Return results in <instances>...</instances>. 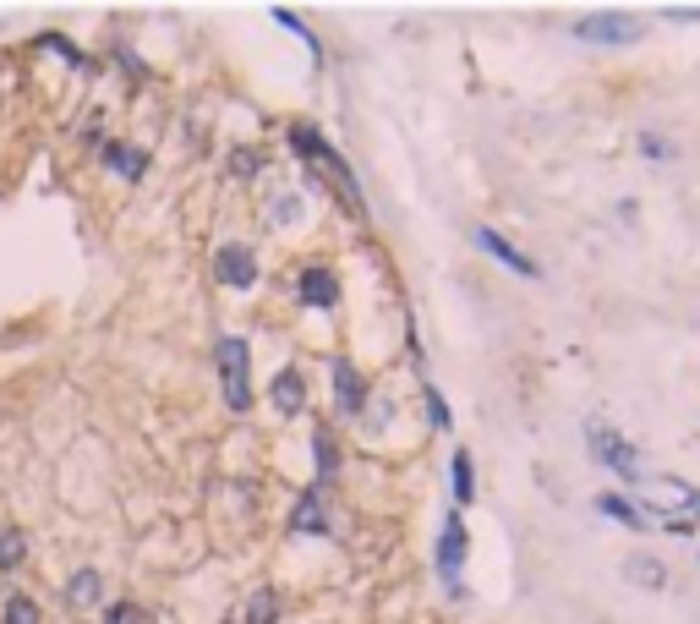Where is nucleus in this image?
<instances>
[{"label": "nucleus", "instance_id": "f257e3e1", "mask_svg": "<svg viewBox=\"0 0 700 624\" xmlns=\"http://www.w3.org/2000/svg\"><path fill=\"white\" fill-rule=\"evenodd\" d=\"M219 356V389H225V406L230 411H247L252 406V356H247V340L241 334H225L214 345Z\"/></svg>", "mask_w": 700, "mask_h": 624}, {"label": "nucleus", "instance_id": "f03ea898", "mask_svg": "<svg viewBox=\"0 0 700 624\" xmlns=\"http://www.w3.org/2000/svg\"><path fill=\"white\" fill-rule=\"evenodd\" d=\"M290 143H295L301 154L312 159V164H317V170H323V175H329V181L340 186V197H345V208H351V214H362V186H356L351 164L340 159V149H329V143H323V138H317L312 127H295V132H290Z\"/></svg>", "mask_w": 700, "mask_h": 624}, {"label": "nucleus", "instance_id": "7ed1b4c3", "mask_svg": "<svg viewBox=\"0 0 700 624\" xmlns=\"http://www.w3.org/2000/svg\"><path fill=\"white\" fill-rule=\"evenodd\" d=\"M585 450H591L602 466L613 471V476H624V482H635V487H640V476H646V466H640V450H635L629 439H618L607 422H585Z\"/></svg>", "mask_w": 700, "mask_h": 624}, {"label": "nucleus", "instance_id": "20e7f679", "mask_svg": "<svg viewBox=\"0 0 700 624\" xmlns=\"http://www.w3.org/2000/svg\"><path fill=\"white\" fill-rule=\"evenodd\" d=\"M646 28H640V17H629V11H591V17H580L574 22V39L580 44H635Z\"/></svg>", "mask_w": 700, "mask_h": 624}, {"label": "nucleus", "instance_id": "39448f33", "mask_svg": "<svg viewBox=\"0 0 700 624\" xmlns=\"http://www.w3.org/2000/svg\"><path fill=\"white\" fill-rule=\"evenodd\" d=\"M214 280H219L225 291H252V286H258V258H252V247H247V241L214 247Z\"/></svg>", "mask_w": 700, "mask_h": 624}, {"label": "nucleus", "instance_id": "423d86ee", "mask_svg": "<svg viewBox=\"0 0 700 624\" xmlns=\"http://www.w3.org/2000/svg\"><path fill=\"white\" fill-rule=\"evenodd\" d=\"M460 564H465V526H460V515H449V526H443V537H438V575L449 581L454 598H471V592L460 587Z\"/></svg>", "mask_w": 700, "mask_h": 624}, {"label": "nucleus", "instance_id": "0eeeda50", "mask_svg": "<svg viewBox=\"0 0 700 624\" xmlns=\"http://www.w3.org/2000/svg\"><path fill=\"white\" fill-rule=\"evenodd\" d=\"M640 482H646V476H640ZM646 493H651L663 509H685V520H700V487H690V482L657 476V482H646Z\"/></svg>", "mask_w": 700, "mask_h": 624}, {"label": "nucleus", "instance_id": "6e6552de", "mask_svg": "<svg viewBox=\"0 0 700 624\" xmlns=\"http://www.w3.org/2000/svg\"><path fill=\"white\" fill-rule=\"evenodd\" d=\"M290 531H301V537H329V509H323V482H317V487H306V493L295 498Z\"/></svg>", "mask_w": 700, "mask_h": 624}, {"label": "nucleus", "instance_id": "1a4fd4ad", "mask_svg": "<svg viewBox=\"0 0 700 624\" xmlns=\"http://www.w3.org/2000/svg\"><path fill=\"white\" fill-rule=\"evenodd\" d=\"M269 400H274V411H284V417L306 411V378H301L295 367H280L274 384H269Z\"/></svg>", "mask_w": 700, "mask_h": 624}, {"label": "nucleus", "instance_id": "9d476101", "mask_svg": "<svg viewBox=\"0 0 700 624\" xmlns=\"http://www.w3.org/2000/svg\"><path fill=\"white\" fill-rule=\"evenodd\" d=\"M476 241H482V247H487V258H498L504 269H515V275L537 280V263H531V258H526V252H520L515 241H504L498 230H487V225H482V230H476Z\"/></svg>", "mask_w": 700, "mask_h": 624}, {"label": "nucleus", "instance_id": "9b49d317", "mask_svg": "<svg viewBox=\"0 0 700 624\" xmlns=\"http://www.w3.org/2000/svg\"><path fill=\"white\" fill-rule=\"evenodd\" d=\"M295 291H301V308H334L340 302V280L329 269H306Z\"/></svg>", "mask_w": 700, "mask_h": 624}, {"label": "nucleus", "instance_id": "f8f14e48", "mask_svg": "<svg viewBox=\"0 0 700 624\" xmlns=\"http://www.w3.org/2000/svg\"><path fill=\"white\" fill-rule=\"evenodd\" d=\"M596 509L607 515V520H618V526H635V531H646V526H657V515H646L635 498H624V493H602L596 498Z\"/></svg>", "mask_w": 700, "mask_h": 624}, {"label": "nucleus", "instance_id": "ddd939ff", "mask_svg": "<svg viewBox=\"0 0 700 624\" xmlns=\"http://www.w3.org/2000/svg\"><path fill=\"white\" fill-rule=\"evenodd\" d=\"M334 395H340V411H362L367 406V384L351 362H334Z\"/></svg>", "mask_w": 700, "mask_h": 624}, {"label": "nucleus", "instance_id": "4468645a", "mask_svg": "<svg viewBox=\"0 0 700 624\" xmlns=\"http://www.w3.org/2000/svg\"><path fill=\"white\" fill-rule=\"evenodd\" d=\"M105 164H110L121 181H142V175H148V154L132 149V143H105Z\"/></svg>", "mask_w": 700, "mask_h": 624}, {"label": "nucleus", "instance_id": "2eb2a0df", "mask_svg": "<svg viewBox=\"0 0 700 624\" xmlns=\"http://www.w3.org/2000/svg\"><path fill=\"white\" fill-rule=\"evenodd\" d=\"M66 603H72V609L105 603V575H99V570H77V575L66 581Z\"/></svg>", "mask_w": 700, "mask_h": 624}, {"label": "nucleus", "instance_id": "dca6fc26", "mask_svg": "<svg viewBox=\"0 0 700 624\" xmlns=\"http://www.w3.org/2000/svg\"><path fill=\"white\" fill-rule=\"evenodd\" d=\"M449 482H454V498H460V509L476 498V471H471V455L460 450L454 461H449Z\"/></svg>", "mask_w": 700, "mask_h": 624}, {"label": "nucleus", "instance_id": "f3484780", "mask_svg": "<svg viewBox=\"0 0 700 624\" xmlns=\"http://www.w3.org/2000/svg\"><path fill=\"white\" fill-rule=\"evenodd\" d=\"M624 575H629V581H640V587H651V592H663V587H668V570H663L657 559H629V564H624Z\"/></svg>", "mask_w": 700, "mask_h": 624}, {"label": "nucleus", "instance_id": "a211bd4d", "mask_svg": "<svg viewBox=\"0 0 700 624\" xmlns=\"http://www.w3.org/2000/svg\"><path fill=\"white\" fill-rule=\"evenodd\" d=\"M28 559V537L17 526H0V570H17Z\"/></svg>", "mask_w": 700, "mask_h": 624}, {"label": "nucleus", "instance_id": "6ab92c4d", "mask_svg": "<svg viewBox=\"0 0 700 624\" xmlns=\"http://www.w3.org/2000/svg\"><path fill=\"white\" fill-rule=\"evenodd\" d=\"M39 50H55V55H66L77 72H94V61H88V55H83L72 39H61V33H39Z\"/></svg>", "mask_w": 700, "mask_h": 624}, {"label": "nucleus", "instance_id": "aec40b11", "mask_svg": "<svg viewBox=\"0 0 700 624\" xmlns=\"http://www.w3.org/2000/svg\"><path fill=\"white\" fill-rule=\"evenodd\" d=\"M280 620V598L263 587V592H252V603H247V624H274Z\"/></svg>", "mask_w": 700, "mask_h": 624}, {"label": "nucleus", "instance_id": "412c9836", "mask_svg": "<svg viewBox=\"0 0 700 624\" xmlns=\"http://www.w3.org/2000/svg\"><path fill=\"white\" fill-rule=\"evenodd\" d=\"M312 455H317V476L329 482V476H334V466H340V450H334V439H329L323 428L312 433Z\"/></svg>", "mask_w": 700, "mask_h": 624}, {"label": "nucleus", "instance_id": "4be33fe9", "mask_svg": "<svg viewBox=\"0 0 700 624\" xmlns=\"http://www.w3.org/2000/svg\"><path fill=\"white\" fill-rule=\"evenodd\" d=\"M6 624H39V603L22 598V592H11L6 598Z\"/></svg>", "mask_w": 700, "mask_h": 624}, {"label": "nucleus", "instance_id": "5701e85b", "mask_svg": "<svg viewBox=\"0 0 700 624\" xmlns=\"http://www.w3.org/2000/svg\"><path fill=\"white\" fill-rule=\"evenodd\" d=\"M274 22H280V28H290V33H295V39H301V44H306V50L317 55V39H312V28H306V22H301L295 11H284V6H274Z\"/></svg>", "mask_w": 700, "mask_h": 624}, {"label": "nucleus", "instance_id": "b1692460", "mask_svg": "<svg viewBox=\"0 0 700 624\" xmlns=\"http://www.w3.org/2000/svg\"><path fill=\"white\" fill-rule=\"evenodd\" d=\"M421 400H427V422L432 428H449V406H443V395L432 384H421Z\"/></svg>", "mask_w": 700, "mask_h": 624}, {"label": "nucleus", "instance_id": "393cba45", "mask_svg": "<svg viewBox=\"0 0 700 624\" xmlns=\"http://www.w3.org/2000/svg\"><path fill=\"white\" fill-rule=\"evenodd\" d=\"M105 624H148V614H142L138 603H110V614H105Z\"/></svg>", "mask_w": 700, "mask_h": 624}, {"label": "nucleus", "instance_id": "a878e982", "mask_svg": "<svg viewBox=\"0 0 700 624\" xmlns=\"http://www.w3.org/2000/svg\"><path fill=\"white\" fill-rule=\"evenodd\" d=\"M258 164H263V159H258V149H241V154H230V170H236V175H258Z\"/></svg>", "mask_w": 700, "mask_h": 624}, {"label": "nucleus", "instance_id": "bb28decb", "mask_svg": "<svg viewBox=\"0 0 700 624\" xmlns=\"http://www.w3.org/2000/svg\"><path fill=\"white\" fill-rule=\"evenodd\" d=\"M640 149H646L651 159H674V149H668V143H663L657 132H640Z\"/></svg>", "mask_w": 700, "mask_h": 624}, {"label": "nucleus", "instance_id": "cd10ccee", "mask_svg": "<svg viewBox=\"0 0 700 624\" xmlns=\"http://www.w3.org/2000/svg\"><path fill=\"white\" fill-rule=\"evenodd\" d=\"M668 22H700V6H663Z\"/></svg>", "mask_w": 700, "mask_h": 624}]
</instances>
